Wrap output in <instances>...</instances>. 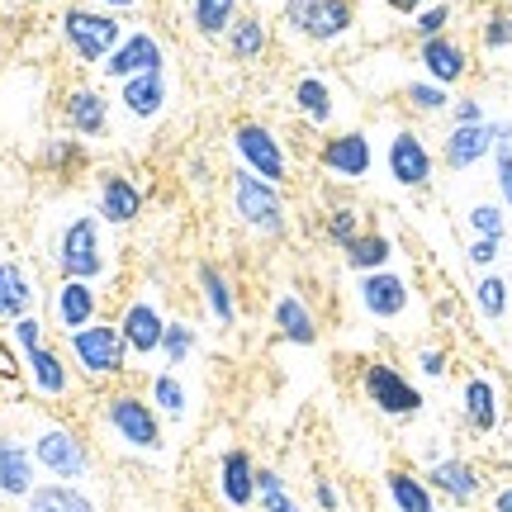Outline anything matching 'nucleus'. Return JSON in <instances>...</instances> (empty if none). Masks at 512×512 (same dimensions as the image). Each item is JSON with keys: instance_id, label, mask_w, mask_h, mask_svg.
I'll use <instances>...</instances> for the list:
<instances>
[{"instance_id": "obj_13", "label": "nucleus", "mask_w": 512, "mask_h": 512, "mask_svg": "<svg viewBox=\"0 0 512 512\" xmlns=\"http://www.w3.org/2000/svg\"><path fill=\"white\" fill-rule=\"evenodd\" d=\"M171 318H162V309H157V299H133L124 309V318H119V337H124L128 356H157L162 351V332Z\"/></svg>"}, {"instance_id": "obj_19", "label": "nucleus", "mask_w": 512, "mask_h": 512, "mask_svg": "<svg viewBox=\"0 0 512 512\" xmlns=\"http://www.w3.org/2000/svg\"><path fill=\"white\" fill-rule=\"evenodd\" d=\"M214 484H219V498L228 503V508H238V512L252 508L256 503V460H252V451H242V446L223 451Z\"/></svg>"}, {"instance_id": "obj_24", "label": "nucleus", "mask_w": 512, "mask_h": 512, "mask_svg": "<svg viewBox=\"0 0 512 512\" xmlns=\"http://www.w3.org/2000/svg\"><path fill=\"white\" fill-rule=\"evenodd\" d=\"M138 214H143V190L128 176H105L100 181V219L110 228H128Z\"/></svg>"}, {"instance_id": "obj_38", "label": "nucleus", "mask_w": 512, "mask_h": 512, "mask_svg": "<svg viewBox=\"0 0 512 512\" xmlns=\"http://www.w3.org/2000/svg\"><path fill=\"white\" fill-rule=\"evenodd\" d=\"M195 342H200V337H195V328H190V323H166L162 351H157V356H162V366H166V370H181L185 361H190Z\"/></svg>"}, {"instance_id": "obj_48", "label": "nucleus", "mask_w": 512, "mask_h": 512, "mask_svg": "<svg viewBox=\"0 0 512 512\" xmlns=\"http://www.w3.org/2000/svg\"><path fill=\"white\" fill-rule=\"evenodd\" d=\"M451 124H484V105L470 100V95H460L456 105H451Z\"/></svg>"}, {"instance_id": "obj_49", "label": "nucleus", "mask_w": 512, "mask_h": 512, "mask_svg": "<svg viewBox=\"0 0 512 512\" xmlns=\"http://www.w3.org/2000/svg\"><path fill=\"white\" fill-rule=\"evenodd\" d=\"M313 503H318V512H342V494H337V484L313 479Z\"/></svg>"}, {"instance_id": "obj_45", "label": "nucleus", "mask_w": 512, "mask_h": 512, "mask_svg": "<svg viewBox=\"0 0 512 512\" xmlns=\"http://www.w3.org/2000/svg\"><path fill=\"white\" fill-rule=\"evenodd\" d=\"M494 176H498V195H503V209L512 214V147H494Z\"/></svg>"}, {"instance_id": "obj_34", "label": "nucleus", "mask_w": 512, "mask_h": 512, "mask_svg": "<svg viewBox=\"0 0 512 512\" xmlns=\"http://www.w3.org/2000/svg\"><path fill=\"white\" fill-rule=\"evenodd\" d=\"M190 5V19H195V29L204 38H219L233 29V19H238V0H185Z\"/></svg>"}, {"instance_id": "obj_28", "label": "nucleus", "mask_w": 512, "mask_h": 512, "mask_svg": "<svg viewBox=\"0 0 512 512\" xmlns=\"http://www.w3.org/2000/svg\"><path fill=\"white\" fill-rule=\"evenodd\" d=\"M24 512H100V508H95V498L81 484L48 479V484H34V494L24 498Z\"/></svg>"}, {"instance_id": "obj_8", "label": "nucleus", "mask_w": 512, "mask_h": 512, "mask_svg": "<svg viewBox=\"0 0 512 512\" xmlns=\"http://www.w3.org/2000/svg\"><path fill=\"white\" fill-rule=\"evenodd\" d=\"M361 389H366V399L380 408L384 418H418L422 413V389L389 361H370L361 370Z\"/></svg>"}, {"instance_id": "obj_43", "label": "nucleus", "mask_w": 512, "mask_h": 512, "mask_svg": "<svg viewBox=\"0 0 512 512\" xmlns=\"http://www.w3.org/2000/svg\"><path fill=\"white\" fill-rule=\"evenodd\" d=\"M484 48L498 53V48H512V10H494L484 19Z\"/></svg>"}, {"instance_id": "obj_18", "label": "nucleus", "mask_w": 512, "mask_h": 512, "mask_svg": "<svg viewBox=\"0 0 512 512\" xmlns=\"http://www.w3.org/2000/svg\"><path fill=\"white\" fill-rule=\"evenodd\" d=\"M418 62H422V72H427V81H437V86H446V91L470 76V53H465V43L451 38V34L418 43Z\"/></svg>"}, {"instance_id": "obj_51", "label": "nucleus", "mask_w": 512, "mask_h": 512, "mask_svg": "<svg viewBox=\"0 0 512 512\" xmlns=\"http://www.w3.org/2000/svg\"><path fill=\"white\" fill-rule=\"evenodd\" d=\"M384 5H389V10H394V15H422V10H427V0H384Z\"/></svg>"}, {"instance_id": "obj_42", "label": "nucleus", "mask_w": 512, "mask_h": 512, "mask_svg": "<svg viewBox=\"0 0 512 512\" xmlns=\"http://www.w3.org/2000/svg\"><path fill=\"white\" fill-rule=\"evenodd\" d=\"M446 24H451V5H427L422 15H413V34H418V43H427V38L446 34Z\"/></svg>"}, {"instance_id": "obj_20", "label": "nucleus", "mask_w": 512, "mask_h": 512, "mask_svg": "<svg viewBox=\"0 0 512 512\" xmlns=\"http://www.w3.org/2000/svg\"><path fill=\"white\" fill-rule=\"evenodd\" d=\"M460 413H465V422H470V432H479V437L498 432V422H503L498 384L489 380V375H470L465 389H460Z\"/></svg>"}, {"instance_id": "obj_32", "label": "nucleus", "mask_w": 512, "mask_h": 512, "mask_svg": "<svg viewBox=\"0 0 512 512\" xmlns=\"http://www.w3.org/2000/svg\"><path fill=\"white\" fill-rule=\"evenodd\" d=\"M228 53H233V62H256V57L266 53V43H271V34H266V19L261 15H238L233 19V29H228Z\"/></svg>"}, {"instance_id": "obj_29", "label": "nucleus", "mask_w": 512, "mask_h": 512, "mask_svg": "<svg viewBox=\"0 0 512 512\" xmlns=\"http://www.w3.org/2000/svg\"><path fill=\"white\" fill-rule=\"evenodd\" d=\"M384 494L394 503V512H437V494L432 484L413 470H389L384 475Z\"/></svg>"}, {"instance_id": "obj_5", "label": "nucleus", "mask_w": 512, "mask_h": 512, "mask_svg": "<svg viewBox=\"0 0 512 512\" xmlns=\"http://www.w3.org/2000/svg\"><path fill=\"white\" fill-rule=\"evenodd\" d=\"M34 465L48 470L62 484H76V479L91 475V446L81 441L76 427H62V422H48L34 437Z\"/></svg>"}, {"instance_id": "obj_30", "label": "nucleus", "mask_w": 512, "mask_h": 512, "mask_svg": "<svg viewBox=\"0 0 512 512\" xmlns=\"http://www.w3.org/2000/svg\"><path fill=\"white\" fill-rule=\"evenodd\" d=\"M200 290H204V304H209V318L219 323V328H233L238 323V299H233V280L214 266V261H204L200 266Z\"/></svg>"}, {"instance_id": "obj_41", "label": "nucleus", "mask_w": 512, "mask_h": 512, "mask_svg": "<svg viewBox=\"0 0 512 512\" xmlns=\"http://www.w3.org/2000/svg\"><path fill=\"white\" fill-rule=\"evenodd\" d=\"M465 219L475 228V238H498V242L508 238V209L503 204H475Z\"/></svg>"}, {"instance_id": "obj_1", "label": "nucleus", "mask_w": 512, "mask_h": 512, "mask_svg": "<svg viewBox=\"0 0 512 512\" xmlns=\"http://www.w3.org/2000/svg\"><path fill=\"white\" fill-rule=\"evenodd\" d=\"M105 427L124 441L128 451H143V456H157L166 446L162 413H157L152 399H143V394H110V399H105Z\"/></svg>"}, {"instance_id": "obj_17", "label": "nucleus", "mask_w": 512, "mask_h": 512, "mask_svg": "<svg viewBox=\"0 0 512 512\" xmlns=\"http://www.w3.org/2000/svg\"><path fill=\"white\" fill-rule=\"evenodd\" d=\"M356 294H361V309H366L370 318H380V323L399 318V313L408 309V299H413V290H408V280H403L399 271H370V275H361Z\"/></svg>"}, {"instance_id": "obj_36", "label": "nucleus", "mask_w": 512, "mask_h": 512, "mask_svg": "<svg viewBox=\"0 0 512 512\" xmlns=\"http://www.w3.org/2000/svg\"><path fill=\"white\" fill-rule=\"evenodd\" d=\"M147 399L157 413L166 418H185V408H190V394H185V384L176 370H162V375H152V389H147Z\"/></svg>"}, {"instance_id": "obj_54", "label": "nucleus", "mask_w": 512, "mask_h": 512, "mask_svg": "<svg viewBox=\"0 0 512 512\" xmlns=\"http://www.w3.org/2000/svg\"><path fill=\"white\" fill-rule=\"evenodd\" d=\"M0 394H5V375H0Z\"/></svg>"}, {"instance_id": "obj_55", "label": "nucleus", "mask_w": 512, "mask_h": 512, "mask_svg": "<svg viewBox=\"0 0 512 512\" xmlns=\"http://www.w3.org/2000/svg\"><path fill=\"white\" fill-rule=\"evenodd\" d=\"M437 512H441V508H437Z\"/></svg>"}, {"instance_id": "obj_4", "label": "nucleus", "mask_w": 512, "mask_h": 512, "mask_svg": "<svg viewBox=\"0 0 512 512\" xmlns=\"http://www.w3.org/2000/svg\"><path fill=\"white\" fill-rule=\"evenodd\" d=\"M62 38H67V48H72L81 62L100 67V62L124 43V24H119L110 10H81V5H72V10L62 15Z\"/></svg>"}, {"instance_id": "obj_25", "label": "nucleus", "mask_w": 512, "mask_h": 512, "mask_svg": "<svg viewBox=\"0 0 512 512\" xmlns=\"http://www.w3.org/2000/svg\"><path fill=\"white\" fill-rule=\"evenodd\" d=\"M271 323L285 342H294V347H313V342H318V318H313V309L299 299V294H280V299H275Z\"/></svg>"}, {"instance_id": "obj_47", "label": "nucleus", "mask_w": 512, "mask_h": 512, "mask_svg": "<svg viewBox=\"0 0 512 512\" xmlns=\"http://www.w3.org/2000/svg\"><path fill=\"white\" fill-rule=\"evenodd\" d=\"M418 370L427 375V380H441V375H446V351H441V347H422L418 351Z\"/></svg>"}, {"instance_id": "obj_39", "label": "nucleus", "mask_w": 512, "mask_h": 512, "mask_svg": "<svg viewBox=\"0 0 512 512\" xmlns=\"http://www.w3.org/2000/svg\"><path fill=\"white\" fill-rule=\"evenodd\" d=\"M403 100H408V110H418V114H446L456 105L451 91L437 86V81H408V86H403Z\"/></svg>"}, {"instance_id": "obj_21", "label": "nucleus", "mask_w": 512, "mask_h": 512, "mask_svg": "<svg viewBox=\"0 0 512 512\" xmlns=\"http://www.w3.org/2000/svg\"><path fill=\"white\" fill-rule=\"evenodd\" d=\"M34 446L19 437H0V494L5 498H29L34 494Z\"/></svg>"}, {"instance_id": "obj_44", "label": "nucleus", "mask_w": 512, "mask_h": 512, "mask_svg": "<svg viewBox=\"0 0 512 512\" xmlns=\"http://www.w3.org/2000/svg\"><path fill=\"white\" fill-rule=\"evenodd\" d=\"M10 337H15V347L29 356V351L43 347V323H38L34 313H24V318H15V323H10Z\"/></svg>"}, {"instance_id": "obj_2", "label": "nucleus", "mask_w": 512, "mask_h": 512, "mask_svg": "<svg viewBox=\"0 0 512 512\" xmlns=\"http://www.w3.org/2000/svg\"><path fill=\"white\" fill-rule=\"evenodd\" d=\"M105 233H100V219L95 214H81L62 228V238H57V271L62 280H100L105 275Z\"/></svg>"}, {"instance_id": "obj_40", "label": "nucleus", "mask_w": 512, "mask_h": 512, "mask_svg": "<svg viewBox=\"0 0 512 512\" xmlns=\"http://www.w3.org/2000/svg\"><path fill=\"white\" fill-rule=\"evenodd\" d=\"M366 228H361V214L351 209V204H337V209H328V242L332 247H342L347 252L351 242L361 238Z\"/></svg>"}, {"instance_id": "obj_15", "label": "nucleus", "mask_w": 512, "mask_h": 512, "mask_svg": "<svg viewBox=\"0 0 512 512\" xmlns=\"http://www.w3.org/2000/svg\"><path fill=\"white\" fill-rule=\"evenodd\" d=\"M494 147H498L494 119H484V124H451L446 143H441V162L451 171H470L475 162L494 157Z\"/></svg>"}, {"instance_id": "obj_33", "label": "nucleus", "mask_w": 512, "mask_h": 512, "mask_svg": "<svg viewBox=\"0 0 512 512\" xmlns=\"http://www.w3.org/2000/svg\"><path fill=\"white\" fill-rule=\"evenodd\" d=\"M342 256H347V266H351L356 275L389 271V261H394V242L384 238V233H361V238L351 242Z\"/></svg>"}, {"instance_id": "obj_53", "label": "nucleus", "mask_w": 512, "mask_h": 512, "mask_svg": "<svg viewBox=\"0 0 512 512\" xmlns=\"http://www.w3.org/2000/svg\"><path fill=\"white\" fill-rule=\"evenodd\" d=\"M138 0H105V10H133Z\"/></svg>"}, {"instance_id": "obj_26", "label": "nucleus", "mask_w": 512, "mask_h": 512, "mask_svg": "<svg viewBox=\"0 0 512 512\" xmlns=\"http://www.w3.org/2000/svg\"><path fill=\"white\" fill-rule=\"evenodd\" d=\"M119 105L133 119H157L166 110V72H143L119 86Z\"/></svg>"}, {"instance_id": "obj_16", "label": "nucleus", "mask_w": 512, "mask_h": 512, "mask_svg": "<svg viewBox=\"0 0 512 512\" xmlns=\"http://www.w3.org/2000/svg\"><path fill=\"white\" fill-rule=\"evenodd\" d=\"M95 313H100V294H95L91 280H62L53 290V323L62 337L91 328Z\"/></svg>"}, {"instance_id": "obj_52", "label": "nucleus", "mask_w": 512, "mask_h": 512, "mask_svg": "<svg viewBox=\"0 0 512 512\" xmlns=\"http://www.w3.org/2000/svg\"><path fill=\"white\" fill-rule=\"evenodd\" d=\"M494 512H512V484H503L494 494Z\"/></svg>"}, {"instance_id": "obj_10", "label": "nucleus", "mask_w": 512, "mask_h": 512, "mask_svg": "<svg viewBox=\"0 0 512 512\" xmlns=\"http://www.w3.org/2000/svg\"><path fill=\"white\" fill-rule=\"evenodd\" d=\"M318 166L337 176V181H366L370 166H375V147H370V133L361 128H347V133H332L318 147Z\"/></svg>"}, {"instance_id": "obj_9", "label": "nucleus", "mask_w": 512, "mask_h": 512, "mask_svg": "<svg viewBox=\"0 0 512 512\" xmlns=\"http://www.w3.org/2000/svg\"><path fill=\"white\" fill-rule=\"evenodd\" d=\"M233 152H238V162L247 166L252 176H261V181H271V185L290 181V157H285L280 138H275L266 124H238V133H233Z\"/></svg>"}, {"instance_id": "obj_35", "label": "nucleus", "mask_w": 512, "mask_h": 512, "mask_svg": "<svg viewBox=\"0 0 512 512\" xmlns=\"http://www.w3.org/2000/svg\"><path fill=\"white\" fill-rule=\"evenodd\" d=\"M256 503H261V512H304V503L285 489L280 470H271V465H256Z\"/></svg>"}, {"instance_id": "obj_14", "label": "nucleus", "mask_w": 512, "mask_h": 512, "mask_svg": "<svg viewBox=\"0 0 512 512\" xmlns=\"http://www.w3.org/2000/svg\"><path fill=\"white\" fill-rule=\"evenodd\" d=\"M427 484H432V494L437 498H446V503H475L479 494H484V475H479L475 465L465 456H441V460H432V470H427Z\"/></svg>"}, {"instance_id": "obj_50", "label": "nucleus", "mask_w": 512, "mask_h": 512, "mask_svg": "<svg viewBox=\"0 0 512 512\" xmlns=\"http://www.w3.org/2000/svg\"><path fill=\"white\" fill-rule=\"evenodd\" d=\"M48 162H53V166H76V162H81V147H76L72 138H57V143L48 147Z\"/></svg>"}, {"instance_id": "obj_46", "label": "nucleus", "mask_w": 512, "mask_h": 512, "mask_svg": "<svg viewBox=\"0 0 512 512\" xmlns=\"http://www.w3.org/2000/svg\"><path fill=\"white\" fill-rule=\"evenodd\" d=\"M498 252H503V242H498V238H475L470 247H465V256H470V266H479V271H484V266H494Z\"/></svg>"}, {"instance_id": "obj_12", "label": "nucleus", "mask_w": 512, "mask_h": 512, "mask_svg": "<svg viewBox=\"0 0 512 512\" xmlns=\"http://www.w3.org/2000/svg\"><path fill=\"white\" fill-rule=\"evenodd\" d=\"M100 67H105V76H110V81H119V86H124V81H133V76H143V72H162L166 53H162V43L147 34V29H133V34H124V43H119V48H114Z\"/></svg>"}, {"instance_id": "obj_23", "label": "nucleus", "mask_w": 512, "mask_h": 512, "mask_svg": "<svg viewBox=\"0 0 512 512\" xmlns=\"http://www.w3.org/2000/svg\"><path fill=\"white\" fill-rule=\"evenodd\" d=\"M24 366H29V380L43 399H67V389H72V366H67V356L57 347H38L24 356Z\"/></svg>"}, {"instance_id": "obj_31", "label": "nucleus", "mask_w": 512, "mask_h": 512, "mask_svg": "<svg viewBox=\"0 0 512 512\" xmlns=\"http://www.w3.org/2000/svg\"><path fill=\"white\" fill-rule=\"evenodd\" d=\"M294 110L304 114L313 128L332 124V110H337V105H332V86L323 81V76H313V72L299 76V81H294Z\"/></svg>"}, {"instance_id": "obj_22", "label": "nucleus", "mask_w": 512, "mask_h": 512, "mask_svg": "<svg viewBox=\"0 0 512 512\" xmlns=\"http://www.w3.org/2000/svg\"><path fill=\"white\" fill-rule=\"evenodd\" d=\"M67 128L81 133V138H100V133L110 128V100H105V91L76 86V91L67 95Z\"/></svg>"}, {"instance_id": "obj_7", "label": "nucleus", "mask_w": 512, "mask_h": 512, "mask_svg": "<svg viewBox=\"0 0 512 512\" xmlns=\"http://www.w3.org/2000/svg\"><path fill=\"white\" fill-rule=\"evenodd\" d=\"M233 214L256 233H280L285 228V200H280V185L252 176L247 166L233 171Z\"/></svg>"}, {"instance_id": "obj_3", "label": "nucleus", "mask_w": 512, "mask_h": 512, "mask_svg": "<svg viewBox=\"0 0 512 512\" xmlns=\"http://www.w3.org/2000/svg\"><path fill=\"white\" fill-rule=\"evenodd\" d=\"M67 351L81 366V375H91V380H119L128 370V347L119 337V323H91V328L72 332Z\"/></svg>"}, {"instance_id": "obj_37", "label": "nucleus", "mask_w": 512, "mask_h": 512, "mask_svg": "<svg viewBox=\"0 0 512 512\" xmlns=\"http://www.w3.org/2000/svg\"><path fill=\"white\" fill-rule=\"evenodd\" d=\"M508 280H503V275H494V271H484L475 280V309L484 313V318H489V323H498V318H503V313H508Z\"/></svg>"}, {"instance_id": "obj_6", "label": "nucleus", "mask_w": 512, "mask_h": 512, "mask_svg": "<svg viewBox=\"0 0 512 512\" xmlns=\"http://www.w3.org/2000/svg\"><path fill=\"white\" fill-rule=\"evenodd\" d=\"M356 5L351 0H285V29L309 43H337L351 34Z\"/></svg>"}, {"instance_id": "obj_27", "label": "nucleus", "mask_w": 512, "mask_h": 512, "mask_svg": "<svg viewBox=\"0 0 512 512\" xmlns=\"http://www.w3.org/2000/svg\"><path fill=\"white\" fill-rule=\"evenodd\" d=\"M34 275L24 271L19 261H0V318L5 323H15L24 313H34Z\"/></svg>"}, {"instance_id": "obj_11", "label": "nucleus", "mask_w": 512, "mask_h": 512, "mask_svg": "<svg viewBox=\"0 0 512 512\" xmlns=\"http://www.w3.org/2000/svg\"><path fill=\"white\" fill-rule=\"evenodd\" d=\"M384 166H389L394 185H403V190H427V185H432V171H437V157H432V147L422 143L413 128H399V133L389 138Z\"/></svg>"}]
</instances>
